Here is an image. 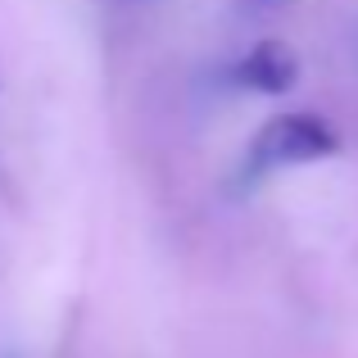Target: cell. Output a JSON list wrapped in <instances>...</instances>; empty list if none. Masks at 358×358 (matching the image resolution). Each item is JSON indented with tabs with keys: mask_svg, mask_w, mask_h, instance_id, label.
I'll return each mask as SVG.
<instances>
[{
	"mask_svg": "<svg viewBox=\"0 0 358 358\" xmlns=\"http://www.w3.org/2000/svg\"><path fill=\"white\" fill-rule=\"evenodd\" d=\"M236 82L259 96H286L290 87L299 82V55L290 50L286 41H259L250 55L236 64Z\"/></svg>",
	"mask_w": 358,
	"mask_h": 358,
	"instance_id": "cell-2",
	"label": "cell"
},
{
	"mask_svg": "<svg viewBox=\"0 0 358 358\" xmlns=\"http://www.w3.org/2000/svg\"><path fill=\"white\" fill-rule=\"evenodd\" d=\"M341 155V131L317 114H277L259 127L250 141V173L268 168H290V164H317V159Z\"/></svg>",
	"mask_w": 358,
	"mask_h": 358,
	"instance_id": "cell-1",
	"label": "cell"
}]
</instances>
